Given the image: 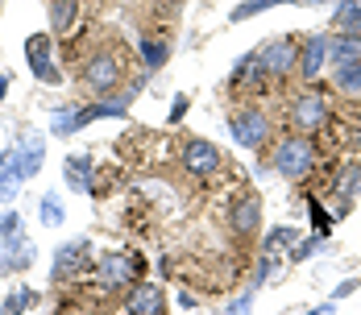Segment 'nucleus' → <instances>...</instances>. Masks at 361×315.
I'll list each match as a JSON object with an SVG mask.
<instances>
[{"label":"nucleus","instance_id":"obj_7","mask_svg":"<svg viewBox=\"0 0 361 315\" xmlns=\"http://www.w3.org/2000/svg\"><path fill=\"white\" fill-rule=\"evenodd\" d=\"M183 166H187L191 175H216L220 171V149L204 137H191L183 145Z\"/></svg>","mask_w":361,"mask_h":315},{"label":"nucleus","instance_id":"obj_25","mask_svg":"<svg viewBox=\"0 0 361 315\" xmlns=\"http://www.w3.org/2000/svg\"><path fill=\"white\" fill-rule=\"evenodd\" d=\"M142 58H145V67L149 70H158V67H166V58H171V46L166 42H142Z\"/></svg>","mask_w":361,"mask_h":315},{"label":"nucleus","instance_id":"obj_5","mask_svg":"<svg viewBox=\"0 0 361 315\" xmlns=\"http://www.w3.org/2000/svg\"><path fill=\"white\" fill-rule=\"evenodd\" d=\"M328 116V100L320 92H303V96H295L290 100V125L295 129H303V133H312V129H320Z\"/></svg>","mask_w":361,"mask_h":315},{"label":"nucleus","instance_id":"obj_23","mask_svg":"<svg viewBox=\"0 0 361 315\" xmlns=\"http://www.w3.org/2000/svg\"><path fill=\"white\" fill-rule=\"evenodd\" d=\"M63 216H67V208H63L59 191L42 195V224H46V228H59V224H63Z\"/></svg>","mask_w":361,"mask_h":315},{"label":"nucleus","instance_id":"obj_26","mask_svg":"<svg viewBox=\"0 0 361 315\" xmlns=\"http://www.w3.org/2000/svg\"><path fill=\"white\" fill-rule=\"evenodd\" d=\"M30 307H37V290H30V286H17L8 299H4V311H30Z\"/></svg>","mask_w":361,"mask_h":315},{"label":"nucleus","instance_id":"obj_9","mask_svg":"<svg viewBox=\"0 0 361 315\" xmlns=\"http://www.w3.org/2000/svg\"><path fill=\"white\" fill-rule=\"evenodd\" d=\"M125 311H137V315L166 311V295H162V286H154V282H133V290H129V299H125Z\"/></svg>","mask_w":361,"mask_h":315},{"label":"nucleus","instance_id":"obj_14","mask_svg":"<svg viewBox=\"0 0 361 315\" xmlns=\"http://www.w3.org/2000/svg\"><path fill=\"white\" fill-rule=\"evenodd\" d=\"M262 75H266V63H262V50H250V54H245V58L237 63V70L228 75V83H233V87H245V83H257Z\"/></svg>","mask_w":361,"mask_h":315},{"label":"nucleus","instance_id":"obj_4","mask_svg":"<svg viewBox=\"0 0 361 315\" xmlns=\"http://www.w3.org/2000/svg\"><path fill=\"white\" fill-rule=\"evenodd\" d=\"M228 129H233V137L241 141V145H250V149L266 145V137H270V121H266L262 108H241V112L228 121Z\"/></svg>","mask_w":361,"mask_h":315},{"label":"nucleus","instance_id":"obj_29","mask_svg":"<svg viewBox=\"0 0 361 315\" xmlns=\"http://www.w3.org/2000/svg\"><path fill=\"white\" fill-rule=\"evenodd\" d=\"M34 70V79H42V83H63V70L54 67V58L50 63H37V67H30Z\"/></svg>","mask_w":361,"mask_h":315},{"label":"nucleus","instance_id":"obj_31","mask_svg":"<svg viewBox=\"0 0 361 315\" xmlns=\"http://www.w3.org/2000/svg\"><path fill=\"white\" fill-rule=\"evenodd\" d=\"M183 112H187V96L179 92V96H175V104H171V121H175V125L183 121Z\"/></svg>","mask_w":361,"mask_h":315},{"label":"nucleus","instance_id":"obj_19","mask_svg":"<svg viewBox=\"0 0 361 315\" xmlns=\"http://www.w3.org/2000/svg\"><path fill=\"white\" fill-rule=\"evenodd\" d=\"M50 54H54V42L50 34H30L25 37V63L37 67V63H50Z\"/></svg>","mask_w":361,"mask_h":315},{"label":"nucleus","instance_id":"obj_3","mask_svg":"<svg viewBox=\"0 0 361 315\" xmlns=\"http://www.w3.org/2000/svg\"><path fill=\"white\" fill-rule=\"evenodd\" d=\"M83 83H87L96 96H109V92H116V83H121V63L112 58L109 50L92 54V58H87V67H83Z\"/></svg>","mask_w":361,"mask_h":315},{"label":"nucleus","instance_id":"obj_10","mask_svg":"<svg viewBox=\"0 0 361 315\" xmlns=\"http://www.w3.org/2000/svg\"><path fill=\"white\" fill-rule=\"evenodd\" d=\"M21 183H25V175H21V162H17V145H8L0 154V204H13Z\"/></svg>","mask_w":361,"mask_h":315},{"label":"nucleus","instance_id":"obj_16","mask_svg":"<svg viewBox=\"0 0 361 315\" xmlns=\"http://www.w3.org/2000/svg\"><path fill=\"white\" fill-rule=\"evenodd\" d=\"M328 58H332V67H336V63H353V58H361V37L341 30V37L328 42Z\"/></svg>","mask_w":361,"mask_h":315},{"label":"nucleus","instance_id":"obj_33","mask_svg":"<svg viewBox=\"0 0 361 315\" xmlns=\"http://www.w3.org/2000/svg\"><path fill=\"white\" fill-rule=\"evenodd\" d=\"M353 290H357V282H353V278L341 282V286H336V299H345V295H353Z\"/></svg>","mask_w":361,"mask_h":315},{"label":"nucleus","instance_id":"obj_30","mask_svg":"<svg viewBox=\"0 0 361 315\" xmlns=\"http://www.w3.org/2000/svg\"><path fill=\"white\" fill-rule=\"evenodd\" d=\"M287 241H295V228H270L262 245H266V249H279V245H287Z\"/></svg>","mask_w":361,"mask_h":315},{"label":"nucleus","instance_id":"obj_11","mask_svg":"<svg viewBox=\"0 0 361 315\" xmlns=\"http://www.w3.org/2000/svg\"><path fill=\"white\" fill-rule=\"evenodd\" d=\"M328 42H332V37L316 34L299 46V75H303V79H320V67H324V58H328Z\"/></svg>","mask_w":361,"mask_h":315},{"label":"nucleus","instance_id":"obj_13","mask_svg":"<svg viewBox=\"0 0 361 315\" xmlns=\"http://www.w3.org/2000/svg\"><path fill=\"white\" fill-rule=\"evenodd\" d=\"M17 162H21V175L34 178L37 171H42V162H46V141L42 137H30L17 145Z\"/></svg>","mask_w":361,"mask_h":315},{"label":"nucleus","instance_id":"obj_24","mask_svg":"<svg viewBox=\"0 0 361 315\" xmlns=\"http://www.w3.org/2000/svg\"><path fill=\"white\" fill-rule=\"evenodd\" d=\"M0 245L8 249V257H13V270H25V266L34 261V245H30L25 237H13V241H0Z\"/></svg>","mask_w":361,"mask_h":315},{"label":"nucleus","instance_id":"obj_6","mask_svg":"<svg viewBox=\"0 0 361 315\" xmlns=\"http://www.w3.org/2000/svg\"><path fill=\"white\" fill-rule=\"evenodd\" d=\"M262 63H266V75L287 79V75H295V67H299V46H295L290 37H279V42H270V46L262 50Z\"/></svg>","mask_w":361,"mask_h":315},{"label":"nucleus","instance_id":"obj_1","mask_svg":"<svg viewBox=\"0 0 361 315\" xmlns=\"http://www.w3.org/2000/svg\"><path fill=\"white\" fill-rule=\"evenodd\" d=\"M312 162H316V149H312V141H303V137H287L274 149V171L283 178H307L312 175Z\"/></svg>","mask_w":361,"mask_h":315},{"label":"nucleus","instance_id":"obj_28","mask_svg":"<svg viewBox=\"0 0 361 315\" xmlns=\"http://www.w3.org/2000/svg\"><path fill=\"white\" fill-rule=\"evenodd\" d=\"M13 237H21V216L17 211H4L0 216V241H13Z\"/></svg>","mask_w":361,"mask_h":315},{"label":"nucleus","instance_id":"obj_32","mask_svg":"<svg viewBox=\"0 0 361 315\" xmlns=\"http://www.w3.org/2000/svg\"><path fill=\"white\" fill-rule=\"evenodd\" d=\"M4 274H13V257H8V249L0 245V278H4Z\"/></svg>","mask_w":361,"mask_h":315},{"label":"nucleus","instance_id":"obj_18","mask_svg":"<svg viewBox=\"0 0 361 315\" xmlns=\"http://www.w3.org/2000/svg\"><path fill=\"white\" fill-rule=\"evenodd\" d=\"M336 25L361 37V0H336Z\"/></svg>","mask_w":361,"mask_h":315},{"label":"nucleus","instance_id":"obj_8","mask_svg":"<svg viewBox=\"0 0 361 315\" xmlns=\"http://www.w3.org/2000/svg\"><path fill=\"white\" fill-rule=\"evenodd\" d=\"M83 266H87V241L79 237V241H67V245H59L50 278H54V282H63V278H71V274H79Z\"/></svg>","mask_w":361,"mask_h":315},{"label":"nucleus","instance_id":"obj_27","mask_svg":"<svg viewBox=\"0 0 361 315\" xmlns=\"http://www.w3.org/2000/svg\"><path fill=\"white\" fill-rule=\"evenodd\" d=\"M357 175H361V166H357V162H349V166L341 171V183H336V191H341V195H353V191H357Z\"/></svg>","mask_w":361,"mask_h":315},{"label":"nucleus","instance_id":"obj_21","mask_svg":"<svg viewBox=\"0 0 361 315\" xmlns=\"http://www.w3.org/2000/svg\"><path fill=\"white\" fill-rule=\"evenodd\" d=\"M279 4H295V0H241L228 13V21H250L253 13H266V8H279Z\"/></svg>","mask_w":361,"mask_h":315},{"label":"nucleus","instance_id":"obj_15","mask_svg":"<svg viewBox=\"0 0 361 315\" xmlns=\"http://www.w3.org/2000/svg\"><path fill=\"white\" fill-rule=\"evenodd\" d=\"M332 83H336V92H345V96H361V58L336 63V67H332Z\"/></svg>","mask_w":361,"mask_h":315},{"label":"nucleus","instance_id":"obj_17","mask_svg":"<svg viewBox=\"0 0 361 315\" xmlns=\"http://www.w3.org/2000/svg\"><path fill=\"white\" fill-rule=\"evenodd\" d=\"M75 8H79V0H50V30L54 34H67L75 25Z\"/></svg>","mask_w":361,"mask_h":315},{"label":"nucleus","instance_id":"obj_34","mask_svg":"<svg viewBox=\"0 0 361 315\" xmlns=\"http://www.w3.org/2000/svg\"><path fill=\"white\" fill-rule=\"evenodd\" d=\"M4 96H8V75L0 70V100H4Z\"/></svg>","mask_w":361,"mask_h":315},{"label":"nucleus","instance_id":"obj_2","mask_svg":"<svg viewBox=\"0 0 361 315\" xmlns=\"http://www.w3.org/2000/svg\"><path fill=\"white\" fill-rule=\"evenodd\" d=\"M96 278H100L104 290H121V286L137 282V257H129V253H104L96 261Z\"/></svg>","mask_w":361,"mask_h":315},{"label":"nucleus","instance_id":"obj_12","mask_svg":"<svg viewBox=\"0 0 361 315\" xmlns=\"http://www.w3.org/2000/svg\"><path fill=\"white\" fill-rule=\"evenodd\" d=\"M228 224H233V233H253V228L262 224V199H257V195H245V199L233 208Z\"/></svg>","mask_w":361,"mask_h":315},{"label":"nucleus","instance_id":"obj_22","mask_svg":"<svg viewBox=\"0 0 361 315\" xmlns=\"http://www.w3.org/2000/svg\"><path fill=\"white\" fill-rule=\"evenodd\" d=\"M79 129V108H54V116H50V133L54 137H67Z\"/></svg>","mask_w":361,"mask_h":315},{"label":"nucleus","instance_id":"obj_20","mask_svg":"<svg viewBox=\"0 0 361 315\" xmlns=\"http://www.w3.org/2000/svg\"><path fill=\"white\" fill-rule=\"evenodd\" d=\"M87 158L83 154H75V158H67V183H71V191H79V195H87L92 191V183H87Z\"/></svg>","mask_w":361,"mask_h":315}]
</instances>
